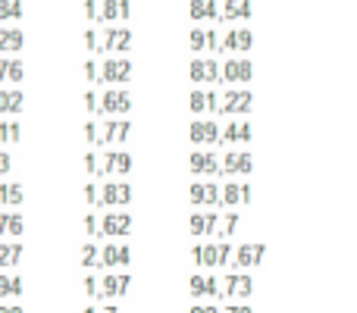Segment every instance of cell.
<instances>
[{
  "mask_svg": "<svg viewBox=\"0 0 357 313\" xmlns=\"http://www.w3.org/2000/svg\"><path fill=\"white\" fill-rule=\"evenodd\" d=\"M191 79L201 85V82H216L220 79V63L216 60H195L191 63Z\"/></svg>",
  "mask_w": 357,
  "mask_h": 313,
  "instance_id": "15",
  "label": "cell"
},
{
  "mask_svg": "<svg viewBox=\"0 0 357 313\" xmlns=\"http://www.w3.org/2000/svg\"><path fill=\"white\" fill-rule=\"evenodd\" d=\"M191 50H195V54L207 50V31H204V29H195V31H191Z\"/></svg>",
  "mask_w": 357,
  "mask_h": 313,
  "instance_id": "37",
  "label": "cell"
},
{
  "mask_svg": "<svg viewBox=\"0 0 357 313\" xmlns=\"http://www.w3.org/2000/svg\"><path fill=\"white\" fill-rule=\"evenodd\" d=\"M82 264H85L88 270H100V257H98V247H94V245H85V247H82Z\"/></svg>",
  "mask_w": 357,
  "mask_h": 313,
  "instance_id": "36",
  "label": "cell"
},
{
  "mask_svg": "<svg viewBox=\"0 0 357 313\" xmlns=\"http://www.w3.org/2000/svg\"><path fill=\"white\" fill-rule=\"evenodd\" d=\"M98 82H104V85H129L132 82V63L107 56L104 66L98 69Z\"/></svg>",
  "mask_w": 357,
  "mask_h": 313,
  "instance_id": "1",
  "label": "cell"
},
{
  "mask_svg": "<svg viewBox=\"0 0 357 313\" xmlns=\"http://www.w3.org/2000/svg\"><path fill=\"white\" fill-rule=\"evenodd\" d=\"M98 222H100L98 232L107 235V238H110V235H119V238H123V235L132 232V216L129 213H107L104 220H98Z\"/></svg>",
  "mask_w": 357,
  "mask_h": 313,
  "instance_id": "7",
  "label": "cell"
},
{
  "mask_svg": "<svg viewBox=\"0 0 357 313\" xmlns=\"http://www.w3.org/2000/svg\"><path fill=\"white\" fill-rule=\"evenodd\" d=\"M25 44V35H22V29H0V54H16L19 47Z\"/></svg>",
  "mask_w": 357,
  "mask_h": 313,
  "instance_id": "22",
  "label": "cell"
},
{
  "mask_svg": "<svg viewBox=\"0 0 357 313\" xmlns=\"http://www.w3.org/2000/svg\"><path fill=\"white\" fill-rule=\"evenodd\" d=\"M85 13H88V22H98V0H85Z\"/></svg>",
  "mask_w": 357,
  "mask_h": 313,
  "instance_id": "40",
  "label": "cell"
},
{
  "mask_svg": "<svg viewBox=\"0 0 357 313\" xmlns=\"http://www.w3.org/2000/svg\"><path fill=\"white\" fill-rule=\"evenodd\" d=\"M254 289V279L248 273H226L222 279V291L216 298H248Z\"/></svg>",
  "mask_w": 357,
  "mask_h": 313,
  "instance_id": "5",
  "label": "cell"
},
{
  "mask_svg": "<svg viewBox=\"0 0 357 313\" xmlns=\"http://www.w3.org/2000/svg\"><path fill=\"white\" fill-rule=\"evenodd\" d=\"M129 16H132V3L129 0H119V22H129Z\"/></svg>",
  "mask_w": 357,
  "mask_h": 313,
  "instance_id": "39",
  "label": "cell"
},
{
  "mask_svg": "<svg viewBox=\"0 0 357 313\" xmlns=\"http://www.w3.org/2000/svg\"><path fill=\"white\" fill-rule=\"evenodd\" d=\"M85 197H88V204H98V185H88V188H85Z\"/></svg>",
  "mask_w": 357,
  "mask_h": 313,
  "instance_id": "49",
  "label": "cell"
},
{
  "mask_svg": "<svg viewBox=\"0 0 357 313\" xmlns=\"http://www.w3.org/2000/svg\"><path fill=\"white\" fill-rule=\"evenodd\" d=\"M22 60H3L0 63V85H6V82H22Z\"/></svg>",
  "mask_w": 357,
  "mask_h": 313,
  "instance_id": "26",
  "label": "cell"
},
{
  "mask_svg": "<svg viewBox=\"0 0 357 313\" xmlns=\"http://www.w3.org/2000/svg\"><path fill=\"white\" fill-rule=\"evenodd\" d=\"M19 295H22V276L0 273V298H19Z\"/></svg>",
  "mask_w": 357,
  "mask_h": 313,
  "instance_id": "23",
  "label": "cell"
},
{
  "mask_svg": "<svg viewBox=\"0 0 357 313\" xmlns=\"http://www.w3.org/2000/svg\"><path fill=\"white\" fill-rule=\"evenodd\" d=\"M132 201V185L129 182H107L98 188V207H126Z\"/></svg>",
  "mask_w": 357,
  "mask_h": 313,
  "instance_id": "4",
  "label": "cell"
},
{
  "mask_svg": "<svg viewBox=\"0 0 357 313\" xmlns=\"http://www.w3.org/2000/svg\"><path fill=\"white\" fill-rule=\"evenodd\" d=\"M222 144H235V142H251V125L248 123H229L226 132H220Z\"/></svg>",
  "mask_w": 357,
  "mask_h": 313,
  "instance_id": "21",
  "label": "cell"
},
{
  "mask_svg": "<svg viewBox=\"0 0 357 313\" xmlns=\"http://www.w3.org/2000/svg\"><path fill=\"white\" fill-rule=\"evenodd\" d=\"M251 169H254L251 151H229L220 163V172H226V176H232V172H251Z\"/></svg>",
  "mask_w": 357,
  "mask_h": 313,
  "instance_id": "9",
  "label": "cell"
},
{
  "mask_svg": "<svg viewBox=\"0 0 357 313\" xmlns=\"http://www.w3.org/2000/svg\"><path fill=\"white\" fill-rule=\"evenodd\" d=\"M191 19L195 22H204V19H220V6L216 0H191Z\"/></svg>",
  "mask_w": 357,
  "mask_h": 313,
  "instance_id": "20",
  "label": "cell"
},
{
  "mask_svg": "<svg viewBox=\"0 0 357 313\" xmlns=\"http://www.w3.org/2000/svg\"><path fill=\"white\" fill-rule=\"evenodd\" d=\"M220 201L229 204V207H235V204H241V185H226V188L220 191Z\"/></svg>",
  "mask_w": 357,
  "mask_h": 313,
  "instance_id": "35",
  "label": "cell"
},
{
  "mask_svg": "<svg viewBox=\"0 0 357 313\" xmlns=\"http://www.w3.org/2000/svg\"><path fill=\"white\" fill-rule=\"evenodd\" d=\"M251 107H254V100H251V91H229L226 98L216 104V113H251Z\"/></svg>",
  "mask_w": 357,
  "mask_h": 313,
  "instance_id": "6",
  "label": "cell"
},
{
  "mask_svg": "<svg viewBox=\"0 0 357 313\" xmlns=\"http://www.w3.org/2000/svg\"><path fill=\"white\" fill-rule=\"evenodd\" d=\"M10 166H13L10 154H6V151H0V176H6V172H10Z\"/></svg>",
  "mask_w": 357,
  "mask_h": 313,
  "instance_id": "42",
  "label": "cell"
},
{
  "mask_svg": "<svg viewBox=\"0 0 357 313\" xmlns=\"http://www.w3.org/2000/svg\"><path fill=\"white\" fill-rule=\"evenodd\" d=\"M19 138H22V129H19V123H0V142L16 144Z\"/></svg>",
  "mask_w": 357,
  "mask_h": 313,
  "instance_id": "34",
  "label": "cell"
},
{
  "mask_svg": "<svg viewBox=\"0 0 357 313\" xmlns=\"http://www.w3.org/2000/svg\"><path fill=\"white\" fill-rule=\"evenodd\" d=\"M6 232H10V235H22L25 232V222H22V216H19V213H10V216H0V235H6Z\"/></svg>",
  "mask_w": 357,
  "mask_h": 313,
  "instance_id": "31",
  "label": "cell"
},
{
  "mask_svg": "<svg viewBox=\"0 0 357 313\" xmlns=\"http://www.w3.org/2000/svg\"><path fill=\"white\" fill-rule=\"evenodd\" d=\"M22 19V0H0V22H19Z\"/></svg>",
  "mask_w": 357,
  "mask_h": 313,
  "instance_id": "30",
  "label": "cell"
},
{
  "mask_svg": "<svg viewBox=\"0 0 357 313\" xmlns=\"http://www.w3.org/2000/svg\"><path fill=\"white\" fill-rule=\"evenodd\" d=\"M248 16H251V0H226L216 22H238V19H248Z\"/></svg>",
  "mask_w": 357,
  "mask_h": 313,
  "instance_id": "14",
  "label": "cell"
},
{
  "mask_svg": "<svg viewBox=\"0 0 357 313\" xmlns=\"http://www.w3.org/2000/svg\"><path fill=\"white\" fill-rule=\"evenodd\" d=\"M251 41H254V35H251V29H232L226 38H222V47L220 50H248L251 47Z\"/></svg>",
  "mask_w": 357,
  "mask_h": 313,
  "instance_id": "16",
  "label": "cell"
},
{
  "mask_svg": "<svg viewBox=\"0 0 357 313\" xmlns=\"http://www.w3.org/2000/svg\"><path fill=\"white\" fill-rule=\"evenodd\" d=\"M22 107H25V94L22 91H0V113H10V116H16V113H22Z\"/></svg>",
  "mask_w": 357,
  "mask_h": 313,
  "instance_id": "19",
  "label": "cell"
},
{
  "mask_svg": "<svg viewBox=\"0 0 357 313\" xmlns=\"http://www.w3.org/2000/svg\"><path fill=\"white\" fill-rule=\"evenodd\" d=\"M220 75L229 82V85H235V82H251L254 66H251V60H229Z\"/></svg>",
  "mask_w": 357,
  "mask_h": 313,
  "instance_id": "10",
  "label": "cell"
},
{
  "mask_svg": "<svg viewBox=\"0 0 357 313\" xmlns=\"http://www.w3.org/2000/svg\"><path fill=\"white\" fill-rule=\"evenodd\" d=\"M0 204H10V207H19L22 204V185L19 182H10V185H0Z\"/></svg>",
  "mask_w": 357,
  "mask_h": 313,
  "instance_id": "29",
  "label": "cell"
},
{
  "mask_svg": "<svg viewBox=\"0 0 357 313\" xmlns=\"http://www.w3.org/2000/svg\"><path fill=\"white\" fill-rule=\"evenodd\" d=\"M85 44H88V50H94V54H98V47H100V31L88 29V31H85Z\"/></svg>",
  "mask_w": 357,
  "mask_h": 313,
  "instance_id": "38",
  "label": "cell"
},
{
  "mask_svg": "<svg viewBox=\"0 0 357 313\" xmlns=\"http://www.w3.org/2000/svg\"><path fill=\"white\" fill-rule=\"evenodd\" d=\"M260 260H264V245H245L238 251V257H235V264L238 266H257Z\"/></svg>",
  "mask_w": 357,
  "mask_h": 313,
  "instance_id": "27",
  "label": "cell"
},
{
  "mask_svg": "<svg viewBox=\"0 0 357 313\" xmlns=\"http://www.w3.org/2000/svg\"><path fill=\"white\" fill-rule=\"evenodd\" d=\"M129 47H132V31H129V25H110V29L100 31V47H98V54H107V50H119V54H126Z\"/></svg>",
  "mask_w": 357,
  "mask_h": 313,
  "instance_id": "2",
  "label": "cell"
},
{
  "mask_svg": "<svg viewBox=\"0 0 357 313\" xmlns=\"http://www.w3.org/2000/svg\"><path fill=\"white\" fill-rule=\"evenodd\" d=\"M19 260H22V245H0V270L16 266Z\"/></svg>",
  "mask_w": 357,
  "mask_h": 313,
  "instance_id": "32",
  "label": "cell"
},
{
  "mask_svg": "<svg viewBox=\"0 0 357 313\" xmlns=\"http://www.w3.org/2000/svg\"><path fill=\"white\" fill-rule=\"evenodd\" d=\"M220 94H213V91H195L191 94V110L195 113H204V110H210V113H216V104H220Z\"/></svg>",
  "mask_w": 357,
  "mask_h": 313,
  "instance_id": "24",
  "label": "cell"
},
{
  "mask_svg": "<svg viewBox=\"0 0 357 313\" xmlns=\"http://www.w3.org/2000/svg\"><path fill=\"white\" fill-rule=\"evenodd\" d=\"M85 229H88L91 235H100V232H98V220H94V216H88V220H85Z\"/></svg>",
  "mask_w": 357,
  "mask_h": 313,
  "instance_id": "50",
  "label": "cell"
},
{
  "mask_svg": "<svg viewBox=\"0 0 357 313\" xmlns=\"http://www.w3.org/2000/svg\"><path fill=\"white\" fill-rule=\"evenodd\" d=\"M191 295L195 298H216L220 295V282H216L213 276H204V273H197L195 279H191Z\"/></svg>",
  "mask_w": 357,
  "mask_h": 313,
  "instance_id": "17",
  "label": "cell"
},
{
  "mask_svg": "<svg viewBox=\"0 0 357 313\" xmlns=\"http://www.w3.org/2000/svg\"><path fill=\"white\" fill-rule=\"evenodd\" d=\"M191 142H195L197 148H204V144H216L220 142V129H216V123H204V119L191 123Z\"/></svg>",
  "mask_w": 357,
  "mask_h": 313,
  "instance_id": "13",
  "label": "cell"
},
{
  "mask_svg": "<svg viewBox=\"0 0 357 313\" xmlns=\"http://www.w3.org/2000/svg\"><path fill=\"white\" fill-rule=\"evenodd\" d=\"M98 22H119V0H104L100 3Z\"/></svg>",
  "mask_w": 357,
  "mask_h": 313,
  "instance_id": "33",
  "label": "cell"
},
{
  "mask_svg": "<svg viewBox=\"0 0 357 313\" xmlns=\"http://www.w3.org/2000/svg\"><path fill=\"white\" fill-rule=\"evenodd\" d=\"M132 110V94L126 91V88H107L104 94H100V100H98V113H129Z\"/></svg>",
  "mask_w": 357,
  "mask_h": 313,
  "instance_id": "3",
  "label": "cell"
},
{
  "mask_svg": "<svg viewBox=\"0 0 357 313\" xmlns=\"http://www.w3.org/2000/svg\"><path fill=\"white\" fill-rule=\"evenodd\" d=\"M85 313H119V307H116V304H110V307H107V304H100V307H88Z\"/></svg>",
  "mask_w": 357,
  "mask_h": 313,
  "instance_id": "45",
  "label": "cell"
},
{
  "mask_svg": "<svg viewBox=\"0 0 357 313\" xmlns=\"http://www.w3.org/2000/svg\"><path fill=\"white\" fill-rule=\"evenodd\" d=\"M235 229H238V216H226V226H222V232H226V235H235Z\"/></svg>",
  "mask_w": 357,
  "mask_h": 313,
  "instance_id": "41",
  "label": "cell"
},
{
  "mask_svg": "<svg viewBox=\"0 0 357 313\" xmlns=\"http://www.w3.org/2000/svg\"><path fill=\"white\" fill-rule=\"evenodd\" d=\"M132 285V276L129 273H123V276H116V273H107L104 279H100V289L94 298H119L126 295V289Z\"/></svg>",
  "mask_w": 357,
  "mask_h": 313,
  "instance_id": "8",
  "label": "cell"
},
{
  "mask_svg": "<svg viewBox=\"0 0 357 313\" xmlns=\"http://www.w3.org/2000/svg\"><path fill=\"white\" fill-rule=\"evenodd\" d=\"M0 313H25L19 304H13V307H0Z\"/></svg>",
  "mask_w": 357,
  "mask_h": 313,
  "instance_id": "52",
  "label": "cell"
},
{
  "mask_svg": "<svg viewBox=\"0 0 357 313\" xmlns=\"http://www.w3.org/2000/svg\"><path fill=\"white\" fill-rule=\"evenodd\" d=\"M85 107H88L91 113H98V94H94V91H88V94H85Z\"/></svg>",
  "mask_w": 357,
  "mask_h": 313,
  "instance_id": "44",
  "label": "cell"
},
{
  "mask_svg": "<svg viewBox=\"0 0 357 313\" xmlns=\"http://www.w3.org/2000/svg\"><path fill=\"white\" fill-rule=\"evenodd\" d=\"M85 138H88V144H94V138H98V125L94 123H85Z\"/></svg>",
  "mask_w": 357,
  "mask_h": 313,
  "instance_id": "47",
  "label": "cell"
},
{
  "mask_svg": "<svg viewBox=\"0 0 357 313\" xmlns=\"http://www.w3.org/2000/svg\"><path fill=\"white\" fill-rule=\"evenodd\" d=\"M85 75H88V82H98V63H85Z\"/></svg>",
  "mask_w": 357,
  "mask_h": 313,
  "instance_id": "43",
  "label": "cell"
},
{
  "mask_svg": "<svg viewBox=\"0 0 357 313\" xmlns=\"http://www.w3.org/2000/svg\"><path fill=\"white\" fill-rule=\"evenodd\" d=\"M226 313H254V310L248 307V304H238V307H229Z\"/></svg>",
  "mask_w": 357,
  "mask_h": 313,
  "instance_id": "51",
  "label": "cell"
},
{
  "mask_svg": "<svg viewBox=\"0 0 357 313\" xmlns=\"http://www.w3.org/2000/svg\"><path fill=\"white\" fill-rule=\"evenodd\" d=\"M195 264L197 266H216L220 264V245H197L195 247Z\"/></svg>",
  "mask_w": 357,
  "mask_h": 313,
  "instance_id": "25",
  "label": "cell"
},
{
  "mask_svg": "<svg viewBox=\"0 0 357 313\" xmlns=\"http://www.w3.org/2000/svg\"><path fill=\"white\" fill-rule=\"evenodd\" d=\"M191 201L197 204V207H201V204H216L220 201V188H216L213 182H195L191 185Z\"/></svg>",
  "mask_w": 357,
  "mask_h": 313,
  "instance_id": "18",
  "label": "cell"
},
{
  "mask_svg": "<svg viewBox=\"0 0 357 313\" xmlns=\"http://www.w3.org/2000/svg\"><path fill=\"white\" fill-rule=\"evenodd\" d=\"M191 313H220L216 304H197V307H191Z\"/></svg>",
  "mask_w": 357,
  "mask_h": 313,
  "instance_id": "46",
  "label": "cell"
},
{
  "mask_svg": "<svg viewBox=\"0 0 357 313\" xmlns=\"http://www.w3.org/2000/svg\"><path fill=\"white\" fill-rule=\"evenodd\" d=\"M85 289H88V295H91V298L98 295V276H88L85 279Z\"/></svg>",
  "mask_w": 357,
  "mask_h": 313,
  "instance_id": "48",
  "label": "cell"
},
{
  "mask_svg": "<svg viewBox=\"0 0 357 313\" xmlns=\"http://www.w3.org/2000/svg\"><path fill=\"white\" fill-rule=\"evenodd\" d=\"M213 222H220L213 213H195V216H191V232H195V235H210L216 229Z\"/></svg>",
  "mask_w": 357,
  "mask_h": 313,
  "instance_id": "28",
  "label": "cell"
},
{
  "mask_svg": "<svg viewBox=\"0 0 357 313\" xmlns=\"http://www.w3.org/2000/svg\"><path fill=\"white\" fill-rule=\"evenodd\" d=\"M132 264V251L126 245H107L100 251V266H129Z\"/></svg>",
  "mask_w": 357,
  "mask_h": 313,
  "instance_id": "12",
  "label": "cell"
},
{
  "mask_svg": "<svg viewBox=\"0 0 357 313\" xmlns=\"http://www.w3.org/2000/svg\"><path fill=\"white\" fill-rule=\"evenodd\" d=\"M191 172H197V176H216L220 172V157L210 154V151H195L191 154Z\"/></svg>",
  "mask_w": 357,
  "mask_h": 313,
  "instance_id": "11",
  "label": "cell"
}]
</instances>
